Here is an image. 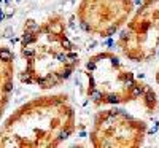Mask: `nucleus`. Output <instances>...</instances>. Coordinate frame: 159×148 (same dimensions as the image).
<instances>
[{
  "label": "nucleus",
  "instance_id": "nucleus-1",
  "mask_svg": "<svg viewBox=\"0 0 159 148\" xmlns=\"http://www.w3.org/2000/svg\"><path fill=\"white\" fill-rule=\"evenodd\" d=\"M21 58L24 61V69L19 73L21 83L46 91L67 81L76 70L80 56L67 35L64 16L54 13L42 22L25 21Z\"/></svg>",
  "mask_w": 159,
  "mask_h": 148
},
{
  "label": "nucleus",
  "instance_id": "nucleus-2",
  "mask_svg": "<svg viewBox=\"0 0 159 148\" xmlns=\"http://www.w3.org/2000/svg\"><path fill=\"white\" fill-rule=\"evenodd\" d=\"M76 115L67 94L35 97L0 126V148H56L72 137Z\"/></svg>",
  "mask_w": 159,
  "mask_h": 148
},
{
  "label": "nucleus",
  "instance_id": "nucleus-3",
  "mask_svg": "<svg viewBox=\"0 0 159 148\" xmlns=\"http://www.w3.org/2000/svg\"><path fill=\"white\" fill-rule=\"evenodd\" d=\"M88 97L94 105H124L142 102L148 113L157 109V96L123 64L115 53L102 51L86 61Z\"/></svg>",
  "mask_w": 159,
  "mask_h": 148
},
{
  "label": "nucleus",
  "instance_id": "nucleus-4",
  "mask_svg": "<svg viewBox=\"0 0 159 148\" xmlns=\"http://www.w3.org/2000/svg\"><path fill=\"white\" fill-rule=\"evenodd\" d=\"M132 62H150L159 49V0H143L132 13L116 42Z\"/></svg>",
  "mask_w": 159,
  "mask_h": 148
},
{
  "label": "nucleus",
  "instance_id": "nucleus-5",
  "mask_svg": "<svg viewBox=\"0 0 159 148\" xmlns=\"http://www.w3.org/2000/svg\"><path fill=\"white\" fill-rule=\"evenodd\" d=\"M147 137V123L123 109L100 110L94 116L89 140L94 148H139Z\"/></svg>",
  "mask_w": 159,
  "mask_h": 148
},
{
  "label": "nucleus",
  "instance_id": "nucleus-6",
  "mask_svg": "<svg viewBox=\"0 0 159 148\" xmlns=\"http://www.w3.org/2000/svg\"><path fill=\"white\" fill-rule=\"evenodd\" d=\"M134 13L132 0H81L76 7V18L81 29L102 38L115 35Z\"/></svg>",
  "mask_w": 159,
  "mask_h": 148
},
{
  "label": "nucleus",
  "instance_id": "nucleus-7",
  "mask_svg": "<svg viewBox=\"0 0 159 148\" xmlns=\"http://www.w3.org/2000/svg\"><path fill=\"white\" fill-rule=\"evenodd\" d=\"M15 80V54L10 48L0 45V118L10 102Z\"/></svg>",
  "mask_w": 159,
  "mask_h": 148
},
{
  "label": "nucleus",
  "instance_id": "nucleus-8",
  "mask_svg": "<svg viewBox=\"0 0 159 148\" xmlns=\"http://www.w3.org/2000/svg\"><path fill=\"white\" fill-rule=\"evenodd\" d=\"M156 83H157V86H159V69H157V72H156Z\"/></svg>",
  "mask_w": 159,
  "mask_h": 148
}]
</instances>
